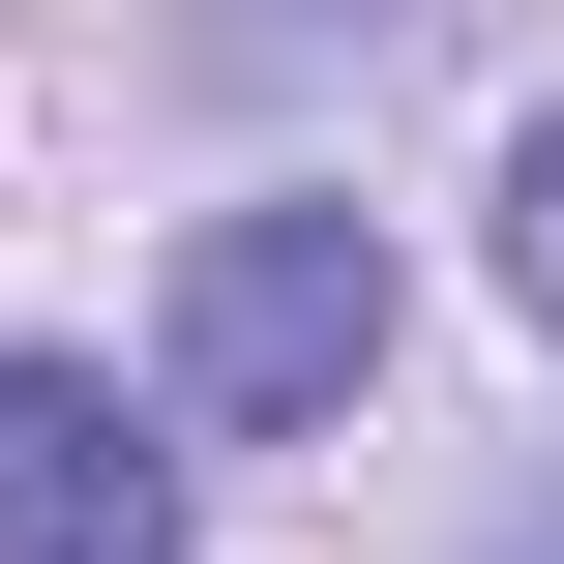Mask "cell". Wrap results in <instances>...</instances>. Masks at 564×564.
<instances>
[{
    "instance_id": "6da1fadb",
    "label": "cell",
    "mask_w": 564,
    "mask_h": 564,
    "mask_svg": "<svg viewBox=\"0 0 564 564\" xmlns=\"http://www.w3.org/2000/svg\"><path fill=\"white\" fill-rule=\"evenodd\" d=\"M357 357H387V238H357V208H208V268H178V416H357Z\"/></svg>"
},
{
    "instance_id": "7a4b0ae2",
    "label": "cell",
    "mask_w": 564,
    "mask_h": 564,
    "mask_svg": "<svg viewBox=\"0 0 564 564\" xmlns=\"http://www.w3.org/2000/svg\"><path fill=\"white\" fill-rule=\"evenodd\" d=\"M0 564H178V446L59 357H0Z\"/></svg>"
},
{
    "instance_id": "3957f363",
    "label": "cell",
    "mask_w": 564,
    "mask_h": 564,
    "mask_svg": "<svg viewBox=\"0 0 564 564\" xmlns=\"http://www.w3.org/2000/svg\"><path fill=\"white\" fill-rule=\"evenodd\" d=\"M506 297H535V327H564V119H535V149H506Z\"/></svg>"
}]
</instances>
